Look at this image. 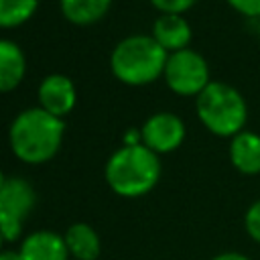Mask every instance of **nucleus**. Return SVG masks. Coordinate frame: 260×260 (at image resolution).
Segmentation results:
<instances>
[{
    "mask_svg": "<svg viewBox=\"0 0 260 260\" xmlns=\"http://www.w3.org/2000/svg\"><path fill=\"white\" fill-rule=\"evenodd\" d=\"M197 0H150V4L160 14H183L189 8H193Z\"/></svg>",
    "mask_w": 260,
    "mask_h": 260,
    "instance_id": "17",
    "label": "nucleus"
},
{
    "mask_svg": "<svg viewBox=\"0 0 260 260\" xmlns=\"http://www.w3.org/2000/svg\"><path fill=\"white\" fill-rule=\"evenodd\" d=\"M160 179V158L144 144L122 146L106 162V183L120 197L146 195Z\"/></svg>",
    "mask_w": 260,
    "mask_h": 260,
    "instance_id": "2",
    "label": "nucleus"
},
{
    "mask_svg": "<svg viewBox=\"0 0 260 260\" xmlns=\"http://www.w3.org/2000/svg\"><path fill=\"white\" fill-rule=\"evenodd\" d=\"M195 112L199 122L215 136L234 138L244 130L248 120V106L244 95L230 83L211 81L197 98Z\"/></svg>",
    "mask_w": 260,
    "mask_h": 260,
    "instance_id": "4",
    "label": "nucleus"
},
{
    "mask_svg": "<svg viewBox=\"0 0 260 260\" xmlns=\"http://www.w3.org/2000/svg\"><path fill=\"white\" fill-rule=\"evenodd\" d=\"M142 144L156 154H167L177 150L185 140V124L177 114L158 112L152 114L140 128Z\"/></svg>",
    "mask_w": 260,
    "mask_h": 260,
    "instance_id": "7",
    "label": "nucleus"
},
{
    "mask_svg": "<svg viewBox=\"0 0 260 260\" xmlns=\"http://www.w3.org/2000/svg\"><path fill=\"white\" fill-rule=\"evenodd\" d=\"M228 4L236 12L248 16V18H258L260 20V0H228Z\"/></svg>",
    "mask_w": 260,
    "mask_h": 260,
    "instance_id": "18",
    "label": "nucleus"
},
{
    "mask_svg": "<svg viewBox=\"0 0 260 260\" xmlns=\"http://www.w3.org/2000/svg\"><path fill=\"white\" fill-rule=\"evenodd\" d=\"M63 16L77 26H89L104 18L112 0H59Z\"/></svg>",
    "mask_w": 260,
    "mask_h": 260,
    "instance_id": "14",
    "label": "nucleus"
},
{
    "mask_svg": "<svg viewBox=\"0 0 260 260\" xmlns=\"http://www.w3.org/2000/svg\"><path fill=\"white\" fill-rule=\"evenodd\" d=\"M191 26L183 18V14H160L152 26V39L167 51L177 53L189 49L191 43Z\"/></svg>",
    "mask_w": 260,
    "mask_h": 260,
    "instance_id": "10",
    "label": "nucleus"
},
{
    "mask_svg": "<svg viewBox=\"0 0 260 260\" xmlns=\"http://www.w3.org/2000/svg\"><path fill=\"white\" fill-rule=\"evenodd\" d=\"M39 0H0V28L24 24L37 10Z\"/></svg>",
    "mask_w": 260,
    "mask_h": 260,
    "instance_id": "15",
    "label": "nucleus"
},
{
    "mask_svg": "<svg viewBox=\"0 0 260 260\" xmlns=\"http://www.w3.org/2000/svg\"><path fill=\"white\" fill-rule=\"evenodd\" d=\"M65 122L43 108H28L20 112L8 130V142L18 160L26 165H41L51 160L61 148Z\"/></svg>",
    "mask_w": 260,
    "mask_h": 260,
    "instance_id": "1",
    "label": "nucleus"
},
{
    "mask_svg": "<svg viewBox=\"0 0 260 260\" xmlns=\"http://www.w3.org/2000/svg\"><path fill=\"white\" fill-rule=\"evenodd\" d=\"M18 252L22 260H67L69 258L65 238L49 230H39L28 234L22 240Z\"/></svg>",
    "mask_w": 260,
    "mask_h": 260,
    "instance_id": "9",
    "label": "nucleus"
},
{
    "mask_svg": "<svg viewBox=\"0 0 260 260\" xmlns=\"http://www.w3.org/2000/svg\"><path fill=\"white\" fill-rule=\"evenodd\" d=\"M65 244L69 250V256L73 260H95L100 256L102 244L95 230L87 223H73L65 232Z\"/></svg>",
    "mask_w": 260,
    "mask_h": 260,
    "instance_id": "13",
    "label": "nucleus"
},
{
    "mask_svg": "<svg viewBox=\"0 0 260 260\" xmlns=\"http://www.w3.org/2000/svg\"><path fill=\"white\" fill-rule=\"evenodd\" d=\"M211 260H250L246 254H240V252H221L217 256H213Z\"/></svg>",
    "mask_w": 260,
    "mask_h": 260,
    "instance_id": "19",
    "label": "nucleus"
},
{
    "mask_svg": "<svg viewBox=\"0 0 260 260\" xmlns=\"http://www.w3.org/2000/svg\"><path fill=\"white\" fill-rule=\"evenodd\" d=\"M2 242H4V236H2V232H0V252H2Z\"/></svg>",
    "mask_w": 260,
    "mask_h": 260,
    "instance_id": "21",
    "label": "nucleus"
},
{
    "mask_svg": "<svg viewBox=\"0 0 260 260\" xmlns=\"http://www.w3.org/2000/svg\"><path fill=\"white\" fill-rule=\"evenodd\" d=\"M230 162L242 175H260V134L242 130L230 138Z\"/></svg>",
    "mask_w": 260,
    "mask_h": 260,
    "instance_id": "11",
    "label": "nucleus"
},
{
    "mask_svg": "<svg viewBox=\"0 0 260 260\" xmlns=\"http://www.w3.org/2000/svg\"><path fill=\"white\" fill-rule=\"evenodd\" d=\"M75 100H77L75 85L63 73H51L39 85V104H41L39 108L47 110L49 114L61 120L73 110Z\"/></svg>",
    "mask_w": 260,
    "mask_h": 260,
    "instance_id": "8",
    "label": "nucleus"
},
{
    "mask_svg": "<svg viewBox=\"0 0 260 260\" xmlns=\"http://www.w3.org/2000/svg\"><path fill=\"white\" fill-rule=\"evenodd\" d=\"M167 59L169 53L152 39V35H132L114 47L110 69L114 77L126 85H146L165 73Z\"/></svg>",
    "mask_w": 260,
    "mask_h": 260,
    "instance_id": "3",
    "label": "nucleus"
},
{
    "mask_svg": "<svg viewBox=\"0 0 260 260\" xmlns=\"http://www.w3.org/2000/svg\"><path fill=\"white\" fill-rule=\"evenodd\" d=\"M0 260H22V256L16 250H2L0 252Z\"/></svg>",
    "mask_w": 260,
    "mask_h": 260,
    "instance_id": "20",
    "label": "nucleus"
},
{
    "mask_svg": "<svg viewBox=\"0 0 260 260\" xmlns=\"http://www.w3.org/2000/svg\"><path fill=\"white\" fill-rule=\"evenodd\" d=\"M35 189L26 179L8 177L0 183V232L12 242L20 236L26 215L35 207Z\"/></svg>",
    "mask_w": 260,
    "mask_h": 260,
    "instance_id": "6",
    "label": "nucleus"
},
{
    "mask_svg": "<svg viewBox=\"0 0 260 260\" xmlns=\"http://www.w3.org/2000/svg\"><path fill=\"white\" fill-rule=\"evenodd\" d=\"M2 181H4V177H2V175H0V183H2Z\"/></svg>",
    "mask_w": 260,
    "mask_h": 260,
    "instance_id": "23",
    "label": "nucleus"
},
{
    "mask_svg": "<svg viewBox=\"0 0 260 260\" xmlns=\"http://www.w3.org/2000/svg\"><path fill=\"white\" fill-rule=\"evenodd\" d=\"M169 89L177 95H199L209 83V65L193 49H183L177 53H169L165 73H162Z\"/></svg>",
    "mask_w": 260,
    "mask_h": 260,
    "instance_id": "5",
    "label": "nucleus"
},
{
    "mask_svg": "<svg viewBox=\"0 0 260 260\" xmlns=\"http://www.w3.org/2000/svg\"><path fill=\"white\" fill-rule=\"evenodd\" d=\"M256 30H258V39H260V20H258V28Z\"/></svg>",
    "mask_w": 260,
    "mask_h": 260,
    "instance_id": "22",
    "label": "nucleus"
},
{
    "mask_svg": "<svg viewBox=\"0 0 260 260\" xmlns=\"http://www.w3.org/2000/svg\"><path fill=\"white\" fill-rule=\"evenodd\" d=\"M26 59L22 49L6 39H0V93L16 89L24 77Z\"/></svg>",
    "mask_w": 260,
    "mask_h": 260,
    "instance_id": "12",
    "label": "nucleus"
},
{
    "mask_svg": "<svg viewBox=\"0 0 260 260\" xmlns=\"http://www.w3.org/2000/svg\"><path fill=\"white\" fill-rule=\"evenodd\" d=\"M244 228H246V234H248L254 242L260 244V199H256V201L248 207V211H246V215H244Z\"/></svg>",
    "mask_w": 260,
    "mask_h": 260,
    "instance_id": "16",
    "label": "nucleus"
}]
</instances>
